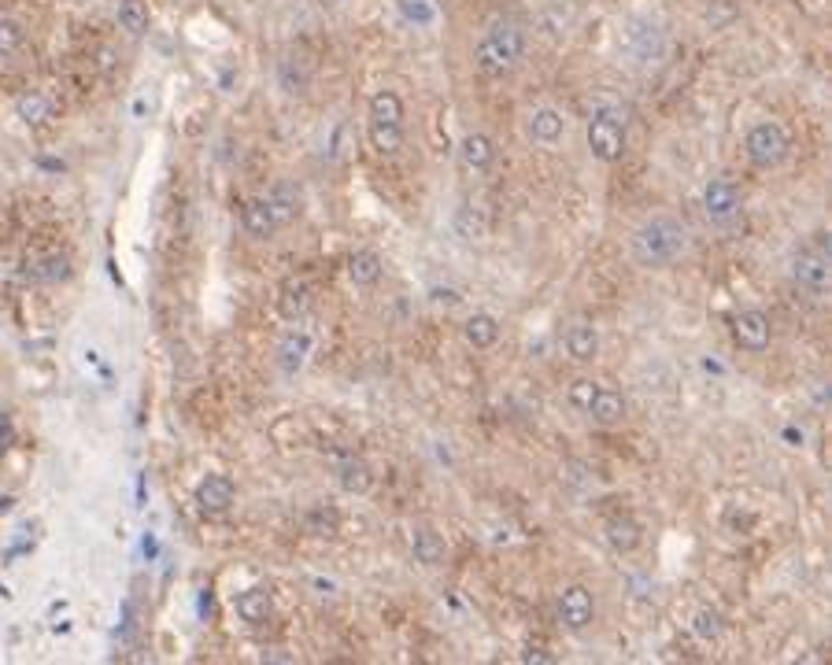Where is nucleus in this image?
<instances>
[{"mask_svg":"<svg viewBox=\"0 0 832 665\" xmlns=\"http://www.w3.org/2000/svg\"><path fill=\"white\" fill-rule=\"evenodd\" d=\"M688 226L673 215H651L629 233V259L640 270H670L688 252Z\"/></svg>","mask_w":832,"mask_h":665,"instance_id":"obj_1","label":"nucleus"},{"mask_svg":"<svg viewBox=\"0 0 832 665\" xmlns=\"http://www.w3.org/2000/svg\"><path fill=\"white\" fill-rule=\"evenodd\" d=\"M433 303H448L452 307V303H459V296L452 289H433Z\"/></svg>","mask_w":832,"mask_h":665,"instance_id":"obj_37","label":"nucleus"},{"mask_svg":"<svg viewBox=\"0 0 832 665\" xmlns=\"http://www.w3.org/2000/svg\"><path fill=\"white\" fill-rule=\"evenodd\" d=\"M729 333H733V344L747 355H762L770 348L773 340V322L762 307H740L729 322Z\"/></svg>","mask_w":832,"mask_h":665,"instance_id":"obj_6","label":"nucleus"},{"mask_svg":"<svg viewBox=\"0 0 832 665\" xmlns=\"http://www.w3.org/2000/svg\"><path fill=\"white\" fill-rule=\"evenodd\" d=\"M15 111H19V119H23L26 126H45V122L52 119L49 97L37 93V89H30V93H23V97L15 100Z\"/></svg>","mask_w":832,"mask_h":665,"instance_id":"obj_29","label":"nucleus"},{"mask_svg":"<svg viewBox=\"0 0 832 665\" xmlns=\"http://www.w3.org/2000/svg\"><path fill=\"white\" fill-rule=\"evenodd\" d=\"M411 555H415L418 566L437 569V566H444V558H448V544H444L441 532H433L422 525V529H415V536H411Z\"/></svg>","mask_w":832,"mask_h":665,"instance_id":"obj_23","label":"nucleus"},{"mask_svg":"<svg viewBox=\"0 0 832 665\" xmlns=\"http://www.w3.org/2000/svg\"><path fill=\"white\" fill-rule=\"evenodd\" d=\"M603 540H607V547L618 551V555H633V551L644 544V532H640L637 518L614 514V518H607V525H603Z\"/></svg>","mask_w":832,"mask_h":665,"instance_id":"obj_15","label":"nucleus"},{"mask_svg":"<svg viewBox=\"0 0 832 665\" xmlns=\"http://www.w3.org/2000/svg\"><path fill=\"white\" fill-rule=\"evenodd\" d=\"M600 381L596 377H577V381H570V388H566V403L574 407L577 414H588V407H592V399L600 396Z\"/></svg>","mask_w":832,"mask_h":665,"instance_id":"obj_31","label":"nucleus"},{"mask_svg":"<svg viewBox=\"0 0 832 665\" xmlns=\"http://www.w3.org/2000/svg\"><path fill=\"white\" fill-rule=\"evenodd\" d=\"M26 45V30L19 19H12V15H0V60H12V56H19Z\"/></svg>","mask_w":832,"mask_h":665,"instance_id":"obj_30","label":"nucleus"},{"mask_svg":"<svg viewBox=\"0 0 832 665\" xmlns=\"http://www.w3.org/2000/svg\"><path fill=\"white\" fill-rule=\"evenodd\" d=\"M241 230H245L252 241H274V233L282 230V222H278V215H274V207H270L267 196H256V200H248V204L241 207Z\"/></svg>","mask_w":832,"mask_h":665,"instance_id":"obj_13","label":"nucleus"},{"mask_svg":"<svg viewBox=\"0 0 832 665\" xmlns=\"http://www.w3.org/2000/svg\"><path fill=\"white\" fill-rule=\"evenodd\" d=\"M367 126H389V130H404V100L396 89H378L367 104Z\"/></svg>","mask_w":832,"mask_h":665,"instance_id":"obj_16","label":"nucleus"},{"mask_svg":"<svg viewBox=\"0 0 832 665\" xmlns=\"http://www.w3.org/2000/svg\"><path fill=\"white\" fill-rule=\"evenodd\" d=\"M740 207H744V200H740V189H736L733 178H710L707 185H703V215H707L710 226H733L736 218H740Z\"/></svg>","mask_w":832,"mask_h":665,"instance_id":"obj_9","label":"nucleus"},{"mask_svg":"<svg viewBox=\"0 0 832 665\" xmlns=\"http://www.w3.org/2000/svg\"><path fill=\"white\" fill-rule=\"evenodd\" d=\"M119 4V26L130 37H145L152 26V12H148L145 0H115Z\"/></svg>","mask_w":832,"mask_h":665,"instance_id":"obj_28","label":"nucleus"},{"mask_svg":"<svg viewBox=\"0 0 832 665\" xmlns=\"http://www.w3.org/2000/svg\"><path fill=\"white\" fill-rule=\"evenodd\" d=\"M278 85H282V93H289V97H304L307 89H311V67H307V60H300V56H282L278 60Z\"/></svg>","mask_w":832,"mask_h":665,"instance_id":"obj_25","label":"nucleus"},{"mask_svg":"<svg viewBox=\"0 0 832 665\" xmlns=\"http://www.w3.org/2000/svg\"><path fill=\"white\" fill-rule=\"evenodd\" d=\"M459 159H463V167L466 170H489L492 163H496V145H492V137L489 133H481V130H474V133H466L463 141H459Z\"/></svg>","mask_w":832,"mask_h":665,"instance_id":"obj_21","label":"nucleus"},{"mask_svg":"<svg viewBox=\"0 0 832 665\" xmlns=\"http://www.w3.org/2000/svg\"><path fill=\"white\" fill-rule=\"evenodd\" d=\"M625 115H629L625 104H618L611 97H600L588 108V126H585L588 152H592V159H600L603 167H614L625 156V145H629V137H625L629 119Z\"/></svg>","mask_w":832,"mask_h":665,"instance_id":"obj_3","label":"nucleus"},{"mask_svg":"<svg viewBox=\"0 0 832 665\" xmlns=\"http://www.w3.org/2000/svg\"><path fill=\"white\" fill-rule=\"evenodd\" d=\"M625 52L633 56V63L637 67H655V63H662V56H666V34H662L659 23H651V19H633V23L625 26Z\"/></svg>","mask_w":832,"mask_h":665,"instance_id":"obj_7","label":"nucleus"},{"mask_svg":"<svg viewBox=\"0 0 832 665\" xmlns=\"http://www.w3.org/2000/svg\"><path fill=\"white\" fill-rule=\"evenodd\" d=\"M463 337L474 351L496 348V340H500V318L492 315V311H474L463 322Z\"/></svg>","mask_w":832,"mask_h":665,"instance_id":"obj_20","label":"nucleus"},{"mask_svg":"<svg viewBox=\"0 0 832 665\" xmlns=\"http://www.w3.org/2000/svg\"><path fill=\"white\" fill-rule=\"evenodd\" d=\"M233 610H237V617L245 621L248 629H259L274 614V599H270L267 588H245V592L233 599Z\"/></svg>","mask_w":832,"mask_h":665,"instance_id":"obj_19","label":"nucleus"},{"mask_svg":"<svg viewBox=\"0 0 832 665\" xmlns=\"http://www.w3.org/2000/svg\"><path fill=\"white\" fill-rule=\"evenodd\" d=\"M307 307H311V289H307V281L285 278L282 292H278V311H282V318L296 322V318H304Z\"/></svg>","mask_w":832,"mask_h":665,"instance_id":"obj_26","label":"nucleus"},{"mask_svg":"<svg viewBox=\"0 0 832 665\" xmlns=\"http://www.w3.org/2000/svg\"><path fill=\"white\" fill-rule=\"evenodd\" d=\"M311 348H315L311 333H307L304 326H296V329H289L282 340H278V348H274V363H278V370H282L285 377H296L307 366Z\"/></svg>","mask_w":832,"mask_h":665,"instance_id":"obj_11","label":"nucleus"},{"mask_svg":"<svg viewBox=\"0 0 832 665\" xmlns=\"http://www.w3.org/2000/svg\"><path fill=\"white\" fill-rule=\"evenodd\" d=\"M788 152H792V141H788V130L777 119H759L744 133V156L751 167L759 170L781 167L784 159H788Z\"/></svg>","mask_w":832,"mask_h":665,"instance_id":"obj_4","label":"nucleus"},{"mask_svg":"<svg viewBox=\"0 0 832 665\" xmlns=\"http://www.w3.org/2000/svg\"><path fill=\"white\" fill-rule=\"evenodd\" d=\"M237 499V484L230 473H208L204 481L196 484V507L204 514H226Z\"/></svg>","mask_w":832,"mask_h":665,"instance_id":"obj_12","label":"nucleus"},{"mask_svg":"<svg viewBox=\"0 0 832 665\" xmlns=\"http://www.w3.org/2000/svg\"><path fill=\"white\" fill-rule=\"evenodd\" d=\"M337 484H341L344 492H352V496H367L370 488H374V470L367 466V459L344 455L337 462Z\"/></svg>","mask_w":832,"mask_h":665,"instance_id":"obj_22","label":"nucleus"},{"mask_svg":"<svg viewBox=\"0 0 832 665\" xmlns=\"http://www.w3.org/2000/svg\"><path fill=\"white\" fill-rule=\"evenodd\" d=\"M555 614L566 632H585L596 621V599L585 584H563L555 595Z\"/></svg>","mask_w":832,"mask_h":665,"instance_id":"obj_8","label":"nucleus"},{"mask_svg":"<svg viewBox=\"0 0 832 665\" xmlns=\"http://www.w3.org/2000/svg\"><path fill=\"white\" fill-rule=\"evenodd\" d=\"M792 281H796L799 292H807L810 300H829L832 289V266H829V252L825 248H803V252L792 259Z\"/></svg>","mask_w":832,"mask_h":665,"instance_id":"obj_5","label":"nucleus"},{"mask_svg":"<svg viewBox=\"0 0 832 665\" xmlns=\"http://www.w3.org/2000/svg\"><path fill=\"white\" fill-rule=\"evenodd\" d=\"M625 414H629V399L618 392V388H600V396L592 399V407H588V418L600 425V429H614V425L625 422Z\"/></svg>","mask_w":832,"mask_h":665,"instance_id":"obj_18","label":"nucleus"},{"mask_svg":"<svg viewBox=\"0 0 832 665\" xmlns=\"http://www.w3.org/2000/svg\"><path fill=\"white\" fill-rule=\"evenodd\" d=\"M267 200L282 226H289V222H296V218L304 215V193H300V185L289 182V178H278V182L270 185Z\"/></svg>","mask_w":832,"mask_h":665,"instance_id":"obj_17","label":"nucleus"},{"mask_svg":"<svg viewBox=\"0 0 832 665\" xmlns=\"http://www.w3.org/2000/svg\"><path fill=\"white\" fill-rule=\"evenodd\" d=\"M381 274H385V263H381V255L374 252V248H359V252H352V259H348V281H352L355 289L378 285Z\"/></svg>","mask_w":832,"mask_h":665,"instance_id":"obj_24","label":"nucleus"},{"mask_svg":"<svg viewBox=\"0 0 832 665\" xmlns=\"http://www.w3.org/2000/svg\"><path fill=\"white\" fill-rule=\"evenodd\" d=\"M337 525H341V518H337V510H311L307 514V532H315V536H333L337 532Z\"/></svg>","mask_w":832,"mask_h":665,"instance_id":"obj_34","label":"nucleus"},{"mask_svg":"<svg viewBox=\"0 0 832 665\" xmlns=\"http://www.w3.org/2000/svg\"><path fill=\"white\" fill-rule=\"evenodd\" d=\"M692 632H696L703 643H718L725 632V621L718 610H710V606H703V610H696V617H692Z\"/></svg>","mask_w":832,"mask_h":665,"instance_id":"obj_32","label":"nucleus"},{"mask_svg":"<svg viewBox=\"0 0 832 665\" xmlns=\"http://www.w3.org/2000/svg\"><path fill=\"white\" fill-rule=\"evenodd\" d=\"M8 436H12V422L0 414V459H4V448H8Z\"/></svg>","mask_w":832,"mask_h":665,"instance_id":"obj_36","label":"nucleus"},{"mask_svg":"<svg viewBox=\"0 0 832 665\" xmlns=\"http://www.w3.org/2000/svg\"><path fill=\"white\" fill-rule=\"evenodd\" d=\"M400 8L415 26H433V19H437L433 4H426V0H400Z\"/></svg>","mask_w":832,"mask_h":665,"instance_id":"obj_35","label":"nucleus"},{"mask_svg":"<svg viewBox=\"0 0 832 665\" xmlns=\"http://www.w3.org/2000/svg\"><path fill=\"white\" fill-rule=\"evenodd\" d=\"M370 133V145L378 156H396L404 148V130H389V126H367Z\"/></svg>","mask_w":832,"mask_h":665,"instance_id":"obj_33","label":"nucleus"},{"mask_svg":"<svg viewBox=\"0 0 832 665\" xmlns=\"http://www.w3.org/2000/svg\"><path fill=\"white\" fill-rule=\"evenodd\" d=\"M526 26L514 15H496L481 26V37L474 45V67L485 78H507L526 60Z\"/></svg>","mask_w":832,"mask_h":665,"instance_id":"obj_2","label":"nucleus"},{"mask_svg":"<svg viewBox=\"0 0 832 665\" xmlns=\"http://www.w3.org/2000/svg\"><path fill=\"white\" fill-rule=\"evenodd\" d=\"M563 348L574 363H592L600 355V329L592 322H570L563 333Z\"/></svg>","mask_w":832,"mask_h":665,"instance_id":"obj_14","label":"nucleus"},{"mask_svg":"<svg viewBox=\"0 0 832 665\" xmlns=\"http://www.w3.org/2000/svg\"><path fill=\"white\" fill-rule=\"evenodd\" d=\"M526 137L540 148H555L566 137V115L555 104H537L526 111Z\"/></svg>","mask_w":832,"mask_h":665,"instance_id":"obj_10","label":"nucleus"},{"mask_svg":"<svg viewBox=\"0 0 832 665\" xmlns=\"http://www.w3.org/2000/svg\"><path fill=\"white\" fill-rule=\"evenodd\" d=\"M30 270V278L34 281H41V285H60V281H67L71 278V259L63 252H49V255H41V259H34V263H26Z\"/></svg>","mask_w":832,"mask_h":665,"instance_id":"obj_27","label":"nucleus"}]
</instances>
